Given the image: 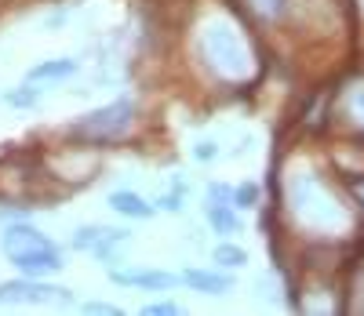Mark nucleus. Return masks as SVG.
<instances>
[{
  "label": "nucleus",
  "mask_w": 364,
  "mask_h": 316,
  "mask_svg": "<svg viewBox=\"0 0 364 316\" xmlns=\"http://www.w3.org/2000/svg\"><path fill=\"white\" fill-rule=\"evenodd\" d=\"M87 312H120V309H117V305H102V302H91Z\"/></svg>",
  "instance_id": "obj_15"
},
{
  "label": "nucleus",
  "mask_w": 364,
  "mask_h": 316,
  "mask_svg": "<svg viewBox=\"0 0 364 316\" xmlns=\"http://www.w3.org/2000/svg\"><path fill=\"white\" fill-rule=\"evenodd\" d=\"M11 262L26 273V276H44V273H55L63 269V255L51 247H33V251H18V255H11Z\"/></svg>",
  "instance_id": "obj_3"
},
{
  "label": "nucleus",
  "mask_w": 364,
  "mask_h": 316,
  "mask_svg": "<svg viewBox=\"0 0 364 316\" xmlns=\"http://www.w3.org/2000/svg\"><path fill=\"white\" fill-rule=\"evenodd\" d=\"M132 102H113L106 109H95V113H87L80 124H73L70 135L77 138H113V135H124L132 128Z\"/></svg>",
  "instance_id": "obj_1"
},
{
  "label": "nucleus",
  "mask_w": 364,
  "mask_h": 316,
  "mask_svg": "<svg viewBox=\"0 0 364 316\" xmlns=\"http://www.w3.org/2000/svg\"><path fill=\"white\" fill-rule=\"evenodd\" d=\"M8 102H11V106H33V91L22 87L18 94H8Z\"/></svg>",
  "instance_id": "obj_12"
},
{
  "label": "nucleus",
  "mask_w": 364,
  "mask_h": 316,
  "mask_svg": "<svg viewBox=\"0 0 364 316\" xmlns=\"http://www.w3.org/2000/svg\"><path fill=\"white\" fill-rule=\"evenodd\" d=\"M44 298H70V291L48 288V283H37L33 276H29V280L0 283V302H44Z\"/></svg>",
  "instance_id": "obj_2"
},
{
  "label": "nucleus",
  "mask_w": 364,
  "mask_h": 316,
  "mask_svg": "<svg viewBox=\"0 0 364 316\" xmlns=\"http://www.w3.org/2000/svg\"><path fill=\"white\" fill-rule=\"evenodd\" d=\"M215 262H219V266H245V262H248V255H245L240 247L223 244V247H215Z\"/></svg>",
  "instance_id": "obj_11"
},
{
  "label": "nucleus",
  "mask_w": 364,
  "mask_h": 316,
  "mask_svg": "<svg viewBox=\"0 0 364 316\" xmlns=\"http://www.w3.org/2000/svg\"><path fill=\"white\" fill-rule=\"evenodd\" d=\"M182 280H186L190 288H197V291H208V295H223V291L233 288V280L223 276V273H197V269H190Z\"/></svg>",
  "instance_id": "obj_6"
},
{
  "label": "nucleus",
  "mask_w": 364,
  "mask_h": 316,
  "mask_svg": "<svg viewBox=\"0 0 364 316\" xmlns=\"http://www.w3.org/2000/svg\"><path fill=\"white\" fill-rule=\"evenodd\" d=\"M109 204H113L120 214H132V218H149V214H154V207H149L139 193H113Z\"/></svg>",
  "instance_id": "obj_8"
},
{
  "label": "nucleus",
  "mask_w": 364,
  "mask_h": 316,
  "mask_svg": "<svg viewBox=\"0 0 364 316\" xmlns=\"http://www.w3.org/2000/svg\"><path fill=\"white\" fill-rule=\"evenodd\" d=\"M33 247H51V240L41 236L37 229H29V226L8 229V236H4V251H8V255H18V251H33Z\"/></svg>",
  "instance_id": "obj_5"
},
{
  "label": "nucleus",
  "mask_w": 364,
  "mask_h": 316,
  "mask_svg": "<svg viewBox=\"0 0 364 316\" xmlns=\"http://www.w3.org/2000/svg\"><path fill=\"white\" fill-rule=\"evenodd\" d=\"M208 218H211V226H215L219 233H233V229H237V214H233L223 200H211V204H208Z\"/></svg>",
  "instance_id": "obj_10"
},
{
  "label": "nucleus",
  "mask_w": 364,
  "mask_h": 316,
  "mask_svg": "<svg viewBox=\"0 0 364 316\" xmlns=\"http://www.w3.org/2000/svg\"><path fill=\"white\" fill-rule=\"evenodd\" d=\"M128 233H120V229H106V226H87L73 236V247L80 251H95V255H109V247L120 244Z\"/></svg>",
  "instance_id": "obj_4"
},
{
  "label": "nucleus",
  "mask_w": 364,
  "mask_h": 316,
  "mask_svg": "<svg viewBox=\"0 0 364 316\" xmlns=\"http://www.w3.org/2000/svg\"><path fill=\"white\" fill-rule=\"evenodd\" d=\"M146 312H178V305H171V302H157V305H146Z\"/></svg>",
  "instance_id": "obj_14"
},
{
  "label": "nucleus",
  "mask_w": 364,
  "mask_h": 316,
  "mask_svg": "<svg viewBox=\"0 0 364 316\" xmlns=\"http://www.w3.org/2000/svg\"><path fill=\"white\" fill-rule=\"evenodd\" d=\"M70 73H77V62L73 58H55V62H44V66L29 70V80H58V77H70Z\"/></svg>",
  "instance_id": "obj_9"
},
{
  "label": "nucleus",
  "mask_w": 364,
  "mask_h": 316,
  "mask_svg": "<svg viewBox=\"0 0 364 316\" xmlns=\"http://www.w3.org/2000/svg\"><path fill=\"white\" fill-rule=\"evenodd\" d=\"M113 280L117 283H132V288H154V291L171 288L175 283L171 273H113Z\"/></svg>",
  "instance_id": "obj_7"
},
{
  "label": "nucleus",
  "mask_w": 364,
  "mask_h": 316,
  "mask_svg": "<svg viewBox=\"0 0 364 316\" xmlns=\"http://www.w3.org/2000/svg\"><path fill=\"white\" fill-rule=\"evenodd\" d=\"M237 200H240V204H252V200H255V185H245V189H237Z\"/></svg>",
  "instance_id": "obj_13"
}]
</instances>
